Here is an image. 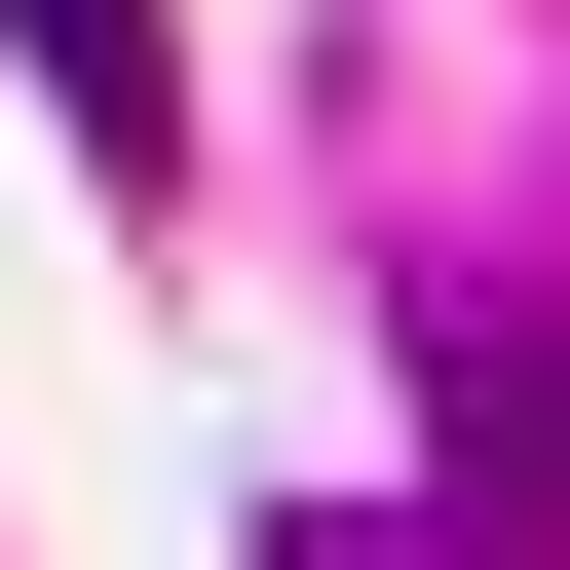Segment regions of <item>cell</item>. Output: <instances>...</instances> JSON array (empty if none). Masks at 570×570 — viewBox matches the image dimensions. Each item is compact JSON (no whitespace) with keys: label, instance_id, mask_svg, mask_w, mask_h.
<instances>
[{"label":"cell","instance_id":"3957f363","mask_svg":"<svg viewBox=\"0 0 570 570\" xmlns=\"http://www.w3.org/2000/svg\"><path fill=\"white\" fill-rule=\"evenodd\" d=\"M266 570H381V532H266Z\"/></svg>","mask_w":570,"mask_h":570},{"label":"cell","instance_id":"6da1fadb","mask_svg":"<svg viewBox=\"0 0 570 570\" xmlns=\"http://www.w3.org/2000/svg\"><path fill=\"white\" fill-rule=\"evenodd\" d=\"M419 381H456V494H494V532H570V305H456Z\"/></svg>","mask_w":570,"mask_h":570},{"label":"cell","instance_id":"7a4b0ae2","mask_svg":"<svg viewBox=\"0 0 570 570\" xmlns=\"http://www.w3.org/2000/svg\"><path fill=\"white\" fill-rule=\"evenodd\" d=\"M0 39H39V115H77V190H153V153H190V77H153V0H0Z\"/></svg>","mask_w":570,"mask_h":570}]
</instances>
